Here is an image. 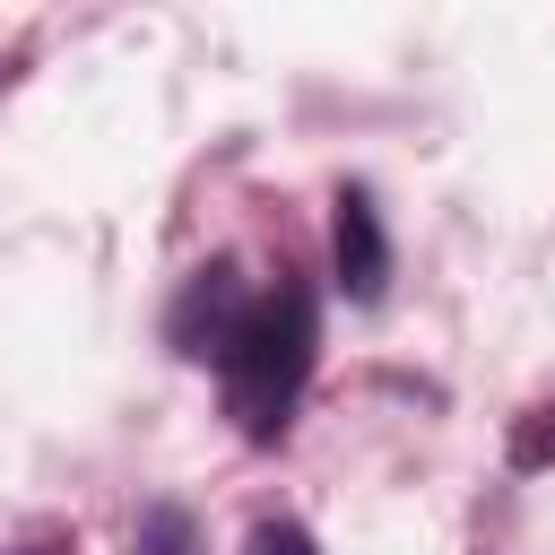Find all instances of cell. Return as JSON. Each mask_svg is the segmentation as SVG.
<instances>
[{
    "label": "cell",
    "mask_w": 555,
    "mask_h": 555,
    "mask_svg": "<svg viewBox=\"0 0 555 555\" xmlns=\"http://www.w3.org/2000/svg\"><path fill=\"white\" fill-rule=\"evenodd\" d=\"M312 347H321V330H312V295L286 278L278 295H260L251 312H243V330L225 338V356H217V373H225V416L251 434V442H278L286 434V416H295V399H304V382H312Z\"/></svg>",
    "instance_id": "obj_1"
},
{
    "label": "cell",
    "mask_w": 555,
    "mask_h": 555,
    "mask_svg": "<svg viewBox=\"0 0 555 555\" xmlns=\"http://www.w3.org/2000/svg\"><path fill=\"white\" fill-rule=\"evenodd\" d=\"M243 312H251L243 269H234V260H208V269H199V278L173 295L165 338H173V356H225V338L243 330Z\"/></svg>",
    "instance_id": "obj_2"
},
{
    "label": "cell",
    "mask_w": 555,
    "mask_h": 555,
    "mask_svg": "<svg viewBox=\"0 0 555 555\" xmlns=\"http://www.w3.org/2000/svg\"><path fill=\"white\" fill-rule=\"evenodd\" d=\"M330 260H338L347 304H382L390 295V234H382L373 191H356V182L330 199Z\"/></svg>",
    "instance_id": "obj_3"
},
{
    "label": "cell",
    "mask_w": 555,
    "mask_h": 555,
    "mask_svg": "<svg viewBox=\"0 0 555 555\" xmlns=\"http://www.w3.org/2000/svg\"><path fill=\"white\" fill-rule=\"evenodd\" d=\"M512 468H555V399H538L512 425Z\"/></svg>",
    "instance_id": "obj_4"
},
{
    "label": "cell",
    "mask_w": 555,
    "mask_h": 555,
    "mask_svg": "<svg viewBox=\"0 0 555 555\" xmlns=\"http://www.w3.org/2000/svg\"><path fill=\"white\" fill-rule=\"evenodd\" d=\"M243 555H321V546H312V529H295V520H260Z\"/></svg>",
    "instance_id": "obj_5"
},
{
    "label": "cell",
    "mask_w": 555,
    "mask_h": 555,
    "mask_svg": "<svg viewBox=\"0 0 555 555\" xmlns=\"http://www.w3.org/2000/svg\"><path fill=\"white\" fill-rule=\"evenodd\" d=\"M182 538H191L182 512H147V546H139V555H182Z\"/></svg>",
    "instance_id": "obj_6"
}]
</instances>
